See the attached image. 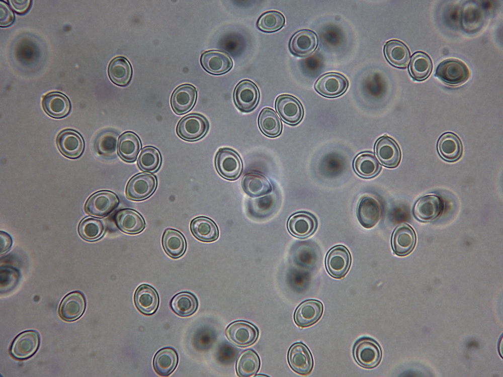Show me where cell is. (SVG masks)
<instances>
[{
	"label": "cell",
	"mask_w": 503,
	"mask_h": 377,
	"mask_svg": "<svg viewBox=\"0 0 503 377\" xmlns=\"http://www.w3.org/2000/svg\"><path fill=\"white\" fill-rule=\"evenodd\" d=\"M470 75L468 66L460 60L447 59L442 61L436 69L435 75L447 84L456 86L466 82Z\"/></svg>",
	"instance_id": "obj_1"
},
{
	"label": "cell",
	"mask_w": 503,
	"mask_h": 377,
	"mask_svg": "<svg viewBox=\"0 0 503 377\" xmlns=\"http://www.w3.org/2000/svg\"><path fill=\"white\" fill-rule=\"evenodd\" d=\"M214 163L218 173L227 180L237 179L242 171V162L240 156L230 148H220L216 154Z\"/></svg>",
	"instance_id": "obj_2"
},
{
	"label": "cell",
	"mask_w": 503,
	"mask_h": 377,
	"mask_svg": "<svg viewBox=\"0 0 503 377\" xmlns=\"http://www.w3.org/2000/svg\"><path fill=\"white\" fill-rule=\"evenodd\" d=\"M353 356L357 363L366 368L377 366L381 360L382 350L379 344L369 337L358 339L353 347Z\"/></svg>",
	"instance_id": "obj_3"
},
{
	"label": "cell",
	"mask_w": 503,
	"mask_h": 377,
	"mask_svg": "<svg viewBox=\"0 0 503 377\" xmlns=\"http://www.w3.org/2000/svg\"><path fill=\"white\" fill-rule=\"evenodd\" d=\"M209 124L207 119L199 114H191L182 118L177 126L176 132L181 139L187 141H197L207 133Z\"/></svg>",
	"instance_id": "obj_4"
},
{
	"label": "cell",
	"mask_w": 503,
	"mask_h": 377,
	"mask_svg": "<svg viewBox=\"0 0 503 377\" xmlns=\"http://www.w3.org/2000/svg\"><path fill=\"white\" fill-rule=\"evenodd\" d=\"M119 204V200L116 194L110 191H101L88 198L85 210L90 215L103 218L111 214Z\"/></svg>",
	"instance_id": "obj_5"
},
{
	"label": "cell",
	"mask_w": 503,
	"mask_h": 377,
	"mask_svg": "<svg viewBox=\"0 0 503 377\" xmlns=\"http://www.w3.org/2000/svg\"><path fill=\"white\" fill-rule=\"evenodd\" d=\"M157 184L156 176L150 173H140L133 176L126 187V197L139 201L146 199L155 192Z\"/></svg>",
	"instance_id": "obj_6"
},
{
	"label": "cell",
	"mask_w": 503,
	"mask_h": 377,
	"mask_svg": "<svg viewBox=\"0 0 503 377\" xmlns=\"http://www.w3.org/2000/svg\"><path fill=\"white\" fill-rule=\"evenodd\" d=\"M351 255L346 247L338 245L327 252L325 260V267L329 274L336 278L344 277L351 264Z\"/></svg>",
	"instance_id": "obj_7"
},
{
	"label": "cell",
	"mask_w": 503,
	"mask_h": 377,
	"mask_svg": "<svg viewBox=\"0 0 503 377\" xmlns=\"http://www.w3.org/2000/svg\"><path fill=\"white\" fill-rule=\"evenodd\" d=\"M258 329L245 321H236L230 324L225 330L228 339L233 344L246 347L254 344L259 337Z\"/></svg>",
	"instance_id": "obj_8"
},
{
	"label": "cell",
	"mask_w": 503,
	"mask_h": 377,
	"mask_svg": "<svg viewBox=\"0 0 503 377\" xmlns=\"http://www.w3.org/2000/svg\"><path fill=\"white\" fill-rule=\"evenodd\" d=\"M233 100L236 106L240 111L249 112L259 103L260 92L258 87L249 79L242 80L235 87Z\"/></svg>",
	"instance_id": "obj_9"
},
{
	"label": "cell",
	"mask_w": 503,
	"mask_h": 377,
	"mask_svg": "<svg viewBox=\"0 0 503 377\" xmlns=\"http://www.w3.org/2000/svg\"><path fill=\"white\" fill-rule=\"evenodd\" d=\"M275 108L282 120L290 125H296L303 119L304 110L302 105L293 96H279L275 101Z\"/></svg>",
	"instance_id": "obj_10"
},
{
	"label": "cell",
	"mask_w": 503,
	"mask_h": 377,
	"mask_svg": "<svg viewBox=\"0 0 503 377\" xmlns=\"http://www.w3.org/2000/svg\"><path fill=\"white\" fill-rule=\"evenodd\" d=\"M443 200L436 195L423 196L416 202L413 208V214L418 220L426 222L438 218L443 212Z\"/></svg>",
	"instance_id": "obj_11"
},
{
	"label": "cell",
	"mask_w": 503,
	"mask_h": 377,
	"mask_svg": "<svg viewBox=\"0 0 503 377\" xmlns=\"http://www.w3.org/2000/svg\"><path fill=\"white\" fill-rule=\"evenodd\" d=\"M349 86V81L343 74L329 72L322 75L315 83L316 91L326 98H336L343 95Z\"/></svg>",
	"instance_id": "obj_12"
},
{
	"label": "cell",
	"mask_w": 503,
	"mask_h": 377,
	"mask_svg": "<svg viewBox=\"0 0 503 377\" xmlns=\"http://www.w3.org/2000/svg\"><path fill=\"white\" fill-rule=\"evenodd\" d=\"M374 151L379 162L386 167L395 168L400 162L401 153L398 144L386 135L377 139Z\"/></svg>",
	"instance_id": "obj_13"
},
{
	"label": "cell",
	"mask_w": 503,
	"mask_h": 377,
	"mask_svg": "<svg viewBox=\"0 0 503 377\" xmlns=\"http://www.w3.org/2000/svg\"><path fill=\"white\" fill-rule=\"evenodd\" d=\"M40 345L38 333L34 330L21 332L13 340L11 346V353L16 359H26L33 355Z\"/></svg>",
	"instance_id": "obj_14"
},
{
	"label": "cell",
	"mask_w": 503,
	"mask_h": 377,
	"mask_svg": "<svg viewBox=\"0 0 503 377\" xmlns=\"http://www.w3.org/2000/svg\"><path fill=\"white\" fill-rule=\"evenodd\" d=\"M56 144L62 154L70 159L79 157L85 149L84 140L81 135L70 129L64 130L59 133Z\"/></svg>",
	"instance_id": "obj_15"
},
{
	"label": "cell",
	"mask_w": 503,
	"mask_h": 377,
	"mask_svg": "<svg viewBox=\"0 0 503 377\" xmlns=\"http://www.w3.org/2000/svg\"><path fill=\"white\" fill-rule=\"evenodd\" d=\"M382 212L380 202L371 196L363 197L357 208L358 220L365 228H371L376 225L380 220Z\"/></svg>",
	"instance_id": "obj_16"
},
{
	"label": "cell",
	"mask_w": 503,
	"mask_h": 377,
	"mask_svg": "<svg viewBox=\"0 0 503 377\" xmlns=\"http://www.w3.org/2000/svg\"><path fill=\"white\" fill-rule=\"evenodd\" d=\"M416 236L414 229L408 224L402 223L394 230L391 237V245L394 253L398 256H406L414 249Z\"/></svg>",
	"instance_id": "obj_17"
},
{
	"label": "cell",
	"mask_w": 503,
	"mask_h": 377,
	"mask_svg": "<svg viewBox=\"0 0 503 377\" xmlns=\"http://www.w3.org/2000/svg\"><path fill=\"white\" fill-rule=\"evenodd\" d=\"M288 361L292 369L297 373H309L313 367V359L310 351L301 342L293 344L289 349Z\"/></svg>",
	"instance_id": "obj_18"
},
{
	"label": "cell",
	"mask_w": 503,
	"mask_h": 377,
	"mask_svg": "<svg viewBox=\"0 0 503 377\" xmlns=\"http://www.w3.org/2000/svg\"><path fill=\"white\" fill-rule=\"evenodd\" d=\"M317 221L315 217L306 212H299L292 215L287 221V229L293 236L305 238L316 230Z\"/></svg>",
	"instance_id": "obj_19"
},
{
	"label": "cell",
	"mask_w": 503,
	"mask_h": 377,
	"mask_svg": "<svg viewBox=\"0 0 503 377\" xmlns=\"http://www.w3.org/2000/svg\"><path fill=\"white\" fill-rule=\"evenodd\" d=\"M86 307V299L78 291L69 293L61 301L59 307V314L66 321L72 322L79 318Z\"/></svg>",
	"instance_id": "obj_20"
},
{
	"label": "cell",
	"mask_w": 503,
	"mask_h": 377,
	"mask_svg": "<svg viewBox=\"0 0 503 377\" xmlns=\"http://www.w3.org/2000/svg\"><path fill=\"white\" fill-rule=\"evenodd\" d=\"M200 62L203 68L214 75H221L228 72L233 66V61L226 53L219 50H209L201 55Z\"/></svg>",
	"instance_id": "obj_21"
},
{
	"label": "cell",
	"mask_w": 503,
	"mask_h": 377,
	"mask_svg": "<svg viewBox=\"0 0 503 377\" xmlns=\"http://www.w3.org/2000/svg\"><path fill=\"white\" fill-rule=\"evenodd\" d=\"M197 98V91L195 86L190 84L181 85L176 88L172 95V108L177 115L185 114L194 107Z\"/></svg>",
	"instance_id": "obj_22"
},
{
	"label": "cell",
	"mask_w": 503,
	"mask_h": 377,
	"mask_svg": "<svg viewBox=\"0 0 503 377\" xmlns=\"http://www.w3.org/2000/svg\"><path fill=\"white\" fill-rule=\"evenodd\" d=\"M323 311L322 303L316 300H308L302 302L296 308L294 320L300 327H307L317 322Z\"/></svg>",
	"instance_id": "obj_23"
},
{
	"label": "cell",
	"mask_w": 503,
	"mask_h": 377,
	"mask_svg": "<svg viewBox=\"0 0 503 377\" xmlns=\"http://www.w3.org/2000/svg\"><path fill=\"white\" fill-rule=\"evenodd\" d=\"M318 38L316 34L310 30H301L291 37L289 44L290 51L300 57L311 54L317 48Z\"/></svg>",
	"instance_id": "obj_24"
},
{
	"label": "cell",
	"mask_w": 503,
	"mask_h": 377,
	"mask_svg": "<svg viewBox=\"0 0 503 377\" xmlns=\"http://www.w3.org/2000/svg\"><path fill=\"white\" fill-rule=\"evenodd\" d=\"M135 305L139 312L146 315L153 314L157 310L159 298L152 286L142 284L136 290L134 295Z\"/></svg>",
	"instance_id": "obj_25"
},
{
	"label": "cell",
	"mask_w": 503,
	"mask_h": 377,
	"mask_svg": "<svg viewBox=\"0 0 503 377\" xmlns=\"http://www.w3.org/2000/svg\"><path fill=\"white\" fill-rule=\"evenodd\" d=\"M437 147L439 155L447 162H455L462 156V144L454 133H444L439 138Z\"/></svg>",
	"instance_id": "obj_26"
},
{
	"label": "cell",
	"mask_w": 503,
	"mask_h": 377,
	"mask_svg": "<svg viewBox=\"0 0 503 377\" xmlns=\"http://www.w3.org/2000/svg\"><path fill=\"white\" fill-rule=\"evenodd\" d=\"M42 105L46 113L55 119L66 117L71 110V103L68 97L57 91L51 92L44 96Z\"/></svg>",
	"instance_id": "obj_27"
},
{
	"label": "cell",
	"mask_w": 503,
	"mask_h": 377,
	"mask_svg": "<svg viewBox=\"0 0 503 377\" xmlns=\"http://www.w3.org/2000/svg\"><path fill=\"white\" fill-rule=\"evenodd\" d=\"M117 227L128 234H136L145 228V222L143 217L137 211L130 209L118 211L115 216Z\"/></svg>",
	"instance_id": "obj_28"
},
{
	"label": "cell",
	"mask_w": 503,
	"mask_h": 377,
	"mask_svg": "<svg viewBox=\"0 0 503 377\" xmlns=\"http://www.w3.org/2000/svg\"><path fill=\"white\" fill-rule=\"evenodd\" d=\"M141 148L140 139L135 133L125 132L119 137L117 151L118 155L123 161L127 162L135 161Z\"/></svg>",
	"instance_id": "obj_29"
},
{
	"label": "cell",
	"mask_w": 503,
	"mask_h": 377,
	"mask_svg": "<svg viewBox=\"0 0 503 377\" xmlns=\"http://www.w3.org/2000/svg\"><path fill=\"white\" fill-rule=\"evenodd\" d=\"M244 192L252 197H259L271 193L272 185L265 176L257 173H249L242 178L241 181Z\"/></svg>",
	"instance_id": "obj_30"
},
{
	"label": "cell",
	"mask_w": 503,
	"mask_h": 377,
	"mask_svg": "<svg viewBox=\"0 0 503 377\" xmlns=\"http://www.w3.org/2000/svg\"><path fill=\"white\" fill-rule=\"evenodd\" d=\"M384 53L387 61L392 66L405 68L410 58V52L406 45L398 40L388 41L384 47Z\"/></svg>",
	"instance_id": "obj_31"
},
{
	"label": "cell",
	"mask_w": 503,
	"mask_h": 377,
	"mask_svg": "<svg viewBox=\"0 0 503 377\" xmlns=\"http://www.w3.org/2000/svg\"><path fill=\"white\" fill-rule=\"evenodd\" d=\"M190 229L193 236L198 240L211 242L219 237V230L216 224L206 217H198L192 220Z\"/></svg>",
	"instance_id": "obj_32"
},
{
	"label": "cell",
	"mask_w": 503,
	"mask_h": 377,
	"mask_svg": "<svg viewBox=\"0 0 503 377\" xmlns=\"http://www.w3.org/2000/svg\"><path fill=\"white\" fill-rule=\"evenodd\" d=\"M162 245L165 252L173 258H178L185 253L187 243L185 238L179 231L166 229L162 236Z\"/></svg>",
	"instance_id": "obj_33"
},
{
	"label": "cell",
	"mask_w": 503,
	"mask_h": 377,
	"mask_svg": "<svg viewBox=\"0 0 503 377\" xmlns=\"http://www.w3.org/2000/svg\"><path fill=\"white\" fill-rule=\"evenodd\" d=\"M108 75L116 85L124 86L129 84L132 75V69L129 61L124 57H117L110 62Z\"/></svg>",
	"instance_id": "obj_34"
},
{
	"label": "cell",
	"mask_w": 503,
	"mask_h": 377,
	"mask_svg": "<svg viewBox=\"0 0 503 377\" xmlns=\"http://www.w3.org/2000/svg\"><path fill=\"white\" fill-rule=\"evenodd\" d=\"M178 355L172 347H164L154 355L153 366L155 372L161 376H168L176 369L178 363Z\"/></svg>",
	"instance_id": "obj_35"
},
{
	"label": "cell",
	"mask_w": 503,
	"mask_h": 377,
	"mask_svg": "<svg viewBox=\"0 0 503 377\" xmlns=\"http://www.w3.org/2000/svg\"><path fill=\"white\" fill-rule=\"evenodd\" d=\"M353 168L360 177L371 178L379 173L381 167L373 153L363 152L360 153L355 158Z\"/></svg>",
	"instance_id": "obj_36"
},
{
	"label": "cell",
	"mask_w": 503,
	"mask_h": 377,
	"mask_svg": "<svg viewBox=\"0 0 503 377\" xmlns=\"http://www.w3.org/2000/svg\"><path fill=\"white\" fill-rule=\"evenodd\" d=\"M432 68L433 63L430 57L424 52L418 51L412 55L408 70L414 80L423 81L430 76Z\"/></svg>",
	"instance_id": "obj_37"
},
{
	"label": "cell",
	"mask_w": 503,
	"mask_h": 377,
	"mask_svg": "<svg viewBox=\"0 0 503 377\" xmlns=\"http://www.w3.org/2000/svg\"><path fill=\"white\" fill-rule=\"evenodd\" d=\"M258 124L262 132L270 138L279 136L282 130V124L277 113L270 108H265L260 112Z\"/></svg>",
	"instance_id": "obj_38"
},
{
	"label": "cell",
	"mask_w": 503,
	"mask_h": 377,
	"mask_svg": "<svg viewBox=\"0 0 503 377\" xmlns=\"http://www.w3.org/2000/svg\"><path fill=\"white\" fill-rule=\"evenodd\" d=\"M173 311L181 317H187L193 314L197 310L198 301L191 293L184 292L174 296L170 302Z\"/></svg>",
	"instance_id": "obj_39"
},
{
	"label": "cell",
	"mask_w": 503,
	"mask_h": 377,
	"mask_svg": "<svg viewBox=\"0 0 503 377\" xmlns=\"http://www.w3.org/2000/svg\"><path fill=\"white\" fill-rule=\"evenodd\" d=\"M260 367L259 355L253 350L247 349L242 352L238 359L236 370L239 376H250L257 373Z\"/></svg>",
	"instance_id": "obj_40"
},
{
	"label": "cell",
	"mask_w": 503,
	"mask_h": 377,
	"mask_svg": "<svg viewBox=\"0 0 503 377\" xmlns=\"http://www.w3.org/2000/svg\"><path fill=\"white\" fill-rule=\"evenodd\" d=\"M161 163V156L159 150L151 146L144 147L141 150L137 160L139 169L146 172L154 173L159 168Z\"/></svg>",
	"instance_id": "obj_41"
},
{
	"label": "cell",
	"mask_w": 503,
	"mask_h": 377,
	"mask_svg": "<svg viewBox=\"0 0 503 377\" xmlns=\"http://www.w3.org/2000/svg\"><path fill=\"white\" fill-rule=\"evenodd\" d=\"M105 227L102 221L87 217L82 220L78 226V232L83 239L94 241L99 239L105 232Z\"/></svg>",
	"instance_id": "obj_42"
},
{
	"label": "cell",
	"mask_w": 503,
	"mask_h": 377,
	"mask_svg": "<svg viewBox=\"0 0 503 377\" xmlns=\"http://www.w3.org/2000/svg\"><path fill=\"white\" fill-rule=\"evenodd\" d=\"M285 23L284 15L276 11H270L262 14L257 22L258 29L264 32L271 33L281 29Z\"/></svg>",
	"instance_id": "obj_43"
},
{
	"label": "cell",
	"mask_w": 503,
	"mask_h": 377,
	"mask_svg": "<svg viewBox=\"0 0 503 377\" xmlns=\"http://www.w3.org/2000/svg\"><path fill=\"white\" fill-rule=\"evenodd\" d=\"M117 136L111 132L101 134L96 142L98 153L104 156L110 157L116 153Z\"/></svg>",
	"instance_id": "obj_44"
},
{
	"label": "cell",
	"mask_w": 503,
	"mask_h": 377,
	"mask_svg": "<svg viewBox=\"0 0 503 377\" xmlns=\"http://www.w3.org/2000/svg\"><path fill=\"white\" fill-rule=\"evenodd\" d=\"M15 16L8 5L4 1H0V26L8 27L13 24Z\"/></svg>",
	"instance_id": "obj_45"
},
{
	"label": "cell",
	"mask_w": 503,
	"mask_h": 377,
	"mask_svg": "<svg viewBox=\"0 0 503 377\" xmlns=\"http://www.w3.org/2000/svg\"><path fill=\"white\" fill-rule=\"evenodd\" d=\"M12 9L17 13L23 14L27 12L31 6L30 0H9Z\"/></svg>",
	"instance_id": "obj_46"
},
{
	"label": "cell",
	"mask_w": 503,
	"mask_h": 377,
	"mask_svg": "<svg viewBox=\"0 0 503 377\" xmlns=\"http://www.w3.org/2000/svg\"><path fill=\"white\" fill-rule=\"evenodd\" d=\"M1 253L7 252L11 247L12 245V239L8 233L1 231Z\"/></svg>",
	"instance_id": "obj_47"
}]
</instances>
